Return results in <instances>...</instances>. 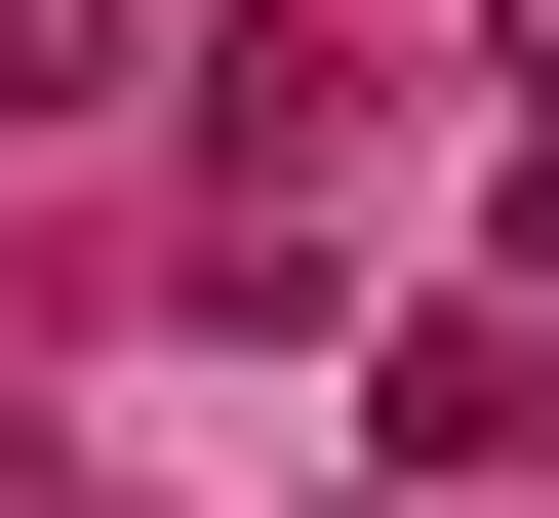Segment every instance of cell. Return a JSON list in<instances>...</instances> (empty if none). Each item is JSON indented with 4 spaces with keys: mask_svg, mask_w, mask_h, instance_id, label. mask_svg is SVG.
Listing matches in <instances>:
<instances>
[{
    "mask_svg": "<svg viewBox=\"0 0 559 518\" xmlns=\"http://www.w3.org/2000/svg\"><path fill=\"white\" fill-rule=\"evenodd\" d=\"M81 81H120V0H0V120H81Z\"/></svg>",
    "mask_w": 559,
    "mask_h": 518,
    "instance_id": "obj_2",
    "label": "cell"
},
{
    "mask_svg": "<svg viewBox=\"0 0 559 518\" xmlns=\"http://www.w3.org/2000/svg\"><path fill=\"white\" fill-rule=\"evenodd\" d=\"M520 438H559V320H520V279H479V320H400V479H520Z\"/></svg>",
    "mask_w": 559,
    "mask_h": 518,
    "instance_id": "obj_1",
    "label": "cell"
}]
</instances>
